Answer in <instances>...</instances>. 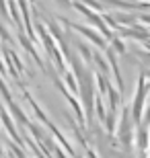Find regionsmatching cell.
I'll list each match as a JSON object with an SVG mask.
<instances>
[{"instance_id": "obj_1", "label": "cell", "mask_w": 150, "mask_h": 158, "mask_svg": "<svg viewBox=\"0 0 150 158\" xmlns=\"http://www.w3.org/2000/svg\"><path fill=\"white\" fill-rule=\"evenodd\" d=\"M146 93H148V82H146V76L142 74L138 80V88H136V97H134V107L130 109L132 111V121L134 123H142V107H144V97Z\"/></svg>"}, {"instance_id": "obj_2", "label": "cell", "mask_w": 150, "mask_h": 158, "mask_svg": "<svg viewBox=\"0 0 150 158\" xmlns=\"http://www.w3.org/2000/svg\"><path fill=\"white\" fill-rule=\"evenodd\" d=\"M76 31H80L82 35L91 37V39L95 41V43H97V45H101V47H103V39H101V37H97V35H95V31H91V29H84V27H76Z\"/></svg>"}, {"instance_id": "obj_3", "label": "cell", "mask_w": 150, "mask_h": 158, "mask_svg": "<svg viewBox=\"0 0 150 158\" xmlns=\"http://www.w3.org/2000/svg\"><path fill=\"white\" fill-rule=\"evenodd\" d=\"M66 84H68V90H72V93H78V84H76V78L74 74H70V72H66Z\"/></svg>"}, {"instance_id": "obj_4", "label": "cell", "mask_w": 150, "mask_h": 158, "mask_svg": "<svg viewBox=\"0 0 150 158\" xmlns=\"http://www.w3.org/2000/svg\"><path fill=\"white\" fill-rule=\"evenodd\" d=\"M138 144H140V150H142V152H146V148H148V134H146L144 129H142V131H138Z\"/></svg>"}, {"instance_id": "obj_5", "label": "cell", "mask_w": 150, "mask_h": 158, "mask_svg": "<svg viewBox=\"0 0 150 158\" xmlns=\"http://www.w3.org/2000/svg\"><path fill=\"white\" fill-rule=\"evenodd\" d=\"M95 99H97V117H99V121L103 123L105 121V107H103V101H101V97H95Z\"/></svg>"}, {"instance_id": "obj_6", "label": "cell", "mask_w": 150, "mask_h": 158, "mask_svg": "<svg viewBox=\"0 0 150 158\" xmlns=\"http://www.w3.org/2000/svg\"><path fill=\"white\" fill-rule=\"evenodd\" d=\"M113 45H115V52H119V53H123V52H126V43H123V41L115 39V41H113Z\"/></svg>"}, {"instance_id": "obj_7", "label": "cell", "mask_w": 150, "mask_h": 158, "mask_svg": "<svg viewBox=\"0 0 150 158\" xmlns=\"http://www.w3.org/2000/svg\"><path fill=\"white\" fill-rule=\"evenodd\" d=\"M146 125H150V103H148V109H146V119H144Z\"/></svg>"}, {"instance_id": "obj_8", "label": "cell", "mask_w": 150, "mask_h": 158, "mask_svg": "<svg viewBox=\"0 0 150 158\" xmlns=\"http://www.w3.org/2000/svg\"><path fill=\"white\" fill-rule=\"evenodd\" d=\"M56 154H58L60 158H66V156H64V154H62V152H60V150H58V148H56Z\"/></svg>"}, {"instance_id": "obj_9", "label": "cell", "mask_w": 150, "mask_h": 158, "mask_svg": "<svg viewBox=\"0 0 150 158\" xmlns=\"http://www.w3.org/2000/svg\"><path fill=\"white\" fill-rule=\"evenodd\" d=\"M148 131H150V125H148ZM148 138H150V134H148Z\"/></svg>"}]
</instances>
